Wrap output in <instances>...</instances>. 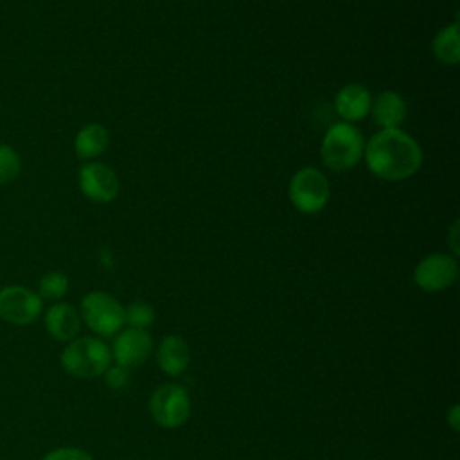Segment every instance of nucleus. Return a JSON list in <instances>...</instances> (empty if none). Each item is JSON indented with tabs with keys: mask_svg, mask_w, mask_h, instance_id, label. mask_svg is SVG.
Returning a JSON list of instances; mask_svg holds the SVG:
<instances>
[{
	"mask_svg": "<svg viewBox=\"0 0 460 460\" xmlns=\"http://www.w3.org/2000/svg\"><path fill=\"white\" fill-rule=\"evenodd\" d=\"M363 156L368 171L388 181L413 176L422 165V149L406 131L379 129L365 144Z\"/></svg>",
	"mask_w": 460,
	"mask_h": 460,
	"instance_id": "nucleus-1",
	"label": "nucleus"
},
{
	"mask_svg": "<svg viewBox=\"0 0 460 460\" xmlns=\"http://www.w3.org/2000/svg\"><path fill=\"white\" fill-rule=\"evenodd\" d=\"M61 368L75 379H97L113 363L110 345L99 336H75L59 354Z\"/></svg>",
	"mask_w": 460,
	"mask_h": 460,
	"instance_id": "nucleus-2",
	"label": "nucleus"
},
{
	"mask_svg": "<svg viewBox=\"0 0 460 460\" xmlns=\"http://www.w3.org/2000/svg\"><path fill=\"white\" fill-rule=\"evenodd\" d=\"M363 149V133L350 122H336L325 131L320 155L327 169L343 172L358 165Z\"/></svg>",
	"mask_w": 460,
	"mask_h": 460,
	"instance_id": "nucleus-3",
	"label": "nucleus"
},
{
	"mask_svg": "<svg viewBox=\"0 0 460 460\" xmlns=\"http://www.w3.org/2000/svg\"><path fill=\"white\" fill-rule=\"evenodd\" d=\"M81 322L99 338H113L126 327L124 305L106 291H90L79 304Z\"/></svg>",
	"mask_w": 460,
	"mask_h": 460,
	"instance_id": "nucleus-4",
	"label": "nucleus"
},
{
	"mask_svg": "<svg viewBox=\"0 0 460 460\" xmlns=\"http://www.w3.org/2000/svg\"><path fill=\"white\" fill-rule=\"evenodd\" d=\"M147 408L151 413V419L165 429H176L181 428L192 410L190 395L187 388H183L180 383H162L158 385L147 401Z\"/></svg>",
	"mask_w": 460,
	"mask_h": 460,
	"instance_id": "nucleus-5",
	"label": "nucleus"
},
{
	"mask_svg": "<svg viewBox=\"0 0 460 460\" xmlns=\"http://www.w3.org/2000/svg\"><path fill=\"white\" fill-rule=\"evenodd\" d=\"M288 196L298 212L316 214L327 205L331 198V185L322 171L314 167H304L296 171L289 180Z\"/></svg>",
	"mask_w": 460,
	"mask_h": 460,
	"instance_id": "nucleus-6",
	"label": "nucleus"
},
{
	"mask_svg": "<svg viewBox=\"0 0 460 460\" xmlns=\"http://www.w3.org/2000/svg\"><path fill=\"white\" fill-rule=\"evenodd\" d=\"M43 311V300L27 286L11 284L0 289V320L11 325H31Z\"/></svg>",
	"mask_w": 460,
	"mask_h": 460,
	"instance_id": "nucleus-7",
	"label": "nucleus"
},
{
	"mask_svg": "<svg viewBox=\"0 0 460 460\" xmlns=\"http://www.w3.org/2000/svg\"><path fill=\"white\" fill-rule=\"evenodd\" d=\"M110 350L115 365L131 370L144 365L149 359V356L155 350V343L147 331L126 325L113 336Z\"/></svg>",
	"mask_w": 460,
	"mask_h": 460,
	"instance_id": "nucleus-8",
	"label": "nucleus"
},
{
	"mask_svg": "<svg viewBox=\"0 0 460 460\" xmlns=\"http://www.w3.org/2000/svg\"><path fill=\"white\" fill-rule=\"evenodd\" d=\"M458 275V262L449 253H429L413 270V282L426 293L447 289Z\"/></svg>",
	"mask_w": 460,
	"mask_h": 460,
	"instance_id": "nucleus-9",
	"label": "nucleus"
},
{
	"mask_svg": "<svg viewBox=\"0 0 460 460\" xmlns=\"http://www.w3.org/2000/svg\"><path fill=\"white\" fill-rule=\"evenodd\" d=\"M77 181L81 192L97 203L113 201L119 194V178L115 171L99 162H88L81 165Z\"/></svg>",
	"mask_w": 460,
	"mask_h": 460,
	"instance_id": "nucleus-10",
	"label": "nucleus"
},
{
	"mask_svg": "<svg viewBox=\"0 0 460 460\" xmlns=\"http://www.w3.org/2000/svg\"><path fill=\"white\" fill-rule=\"evenodd\" d=\"M79 311L68 302H54L43 314V325L47 334L61 343H68L81 331Z\"/></svg>",
	"mask_w": 460,
	"mask_h": 460,
	"instance_id": "nucleus-11",
	"label": "nucleus"
},
{
	"mask_svg": "<svg viewBox=\"0 0 460 460\" xmlns=\"http://www.w3.org/2000/svg\"><path fill=\"white\" fill-rule=\"evenodd\" d=\"M155 359L158 368L169 376V377H178L181 376L189 363H190V349L189 343L176 334H167L160 340L156 350H155Z\"/></svg>",
	"mask_w": 460,
	"mask_h": 460,
	"instance_id": "nucleus-12",
	"label": "nucleus"
},
{
	"mask_svg": "<svg viewBox=\"0 0 460 460\" xmlns=\"http://www.w3.org/2000/svg\"><path fill=\"white\" fill-rule=\"evenodd\" d=\"M372 93L368 88L358 83H349L341 86L334 97L336 113L343 119V122H358L370 113Z\"/></svg>",
	"mask_w": 460,
	"mask_h": 460,
	"instance_id": "nucleus-13",
	"label": "nucleus"
},
{
	"mask_svg": "<svg viewBox=\"0 0 460 460\" xmlns=\"http://www.w3.org/2000/svg\"><path fill=\"white\" fill-rule=\"evenodd\" d=\"M370 113L381 129H399L408 115V108L397 92L383 90L372 99Z\"/></svg>",
	"mask_w": 460,
	"mask_h": 460,
	"instance_id": "nucleus-14",
	"label": "nucleus"
},
{
	"mask_svg": "<svg viewBox=\"0 0 460 460\" xmlns=\"http://www.w3.org/2000/svg\"><path fill=\"white\" fill-rule=\"evenodd\" d=\"M108 142H110V135L106 128L97 122H90L77 131L74 140V149L77 158L92 160L106 151Z\"/></svg>",
	"mask_w": 460,
	"mask_h": 460,
	"instance_id": "nucleus-15",
	"label": "nucleus"
},
{
	"mask_svg": "<svg viewBox=\"0 0 460 460\" xmlns=\"http://www.w3.org/2000/svg\"><path fill=\"white\" fill-rule=\"evenodd\" d=\"M431 50L435 58L444 63V65H456L460 61V31H458V22H453L451 25H446L440 29L433 41H431Z\"/></svg>",
	"mask_w": 460,
	"mask_h": 460,
	"instance_id": "nucleus-16",
	"label": "nucleus"
},
{
	"mask_svg": "<svg viewBox=\"0 0 460 460\" xmlns=\"http://www.w3.org/2000/svg\"><path fill=\"white\" fill-rule=\"evenodd\" d=\"M68 291V277L61 271H49L38 282V295L41 300L59 302Z\"/></svg>",
	"mask_w": 460,
	"mask_h": 460,
	"instance_id": "nucleus-17",
	"label": "nucleus"
},
{
	"mask_svg": "<svg viewBox=\"0 0 460 460\" xmlns=\"http://www.w3.org/2000/svg\"><path fill=\"white\" fill-rule=\"evenodd\" d=\"M124 318L128 327L147 331L155 323L156 311L151 304L144 300H133L131 304L124 305Z\"/></svg>",
	"mask_w": 460,
	"mask_h": 460,
	"instance_id": "nucleus-18",
	"label": "nucleus"
},
{
	"mask_svg": "<svg viewBox=\"0 0 460 460\" xmlns=\"http://www.w3.org/2000/svg\"><path fill=\"white\" fill-rule=\"evenodd\" d=\"M20 171H22V160L18 153L11 146L0 142V185L16 180Z\"/></svg>",
	"mask_w": 460,
	"mask_h": 460,
	"instance_id": "nucleus-19",
	"label": "nucleus"
},
{
	"mask_svg": "<svg viewBox=\"0 0 460 460\" xmlns=\"http://www.w3.org/2000/svg\"><path fill=\"white\" fill-rule=\"evenodd\" d=\"M41 460H93L88 451L75 446H59L45 453Z\"/></svg>",
	"mask_w": 460,
	"mask_h": 460,
	"instance_id": "nucleus-20",
	"label": "nucleus"
},
{
	"mask_svg": "<svg viewBox=\"0 0 460 460\" xmlns=\"http://www.w3.org/2000/svg\"><path fill=\"white\" fill-rule=\"evenodd\" d=\"M102 377H104V381H106V385L111 388V390H122V388H126L128 386V383H129V368H126V367H120V365H115V363H111L108 368H106V372L102 374Z\"/></svg>",
	"mask_w": 460,
	"mask_h": 460,
	"instance_id": "nucleus-21",
	"label": "nucleus"
},
{
	"mask_svg": "<svg viewBox=\"0 0 460 460\" xmlns=\"http://www.w3.org/2000/svg\"><path fill=\"white\" fill-rule=\"evenodd\" d=\"M446 420H447V426H449L453 431H458V429H460V406H458V404H453V406L447 410Z\"/></svg>",
	"mask_w": 460,
	"mask_h": 460,
	"instance_id": "nucleus-22",
	"label": "nucleus"
},
{
	"mask_svg": "<svg viewBox=\"0 0 460 460\" xmlns=\"http://www.w3.org/2000/svg\"><path fill=\"white\" fill-rule=\"evenodd\" d=\"M449 246H451V250H453V253L455 255H458L460 252V248H458V219H455L453 221V225H451V228H449Z\"/></svg>",
	"mask_w": 460,
	"mask_h": 460,
	"instance_id": "nucleus-23",
	"label": "nucleus"
}]
</instances>
